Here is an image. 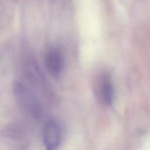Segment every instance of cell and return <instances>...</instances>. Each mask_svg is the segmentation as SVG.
Masks as SVG:
<instances>
[{
  "label": "cell",
  "mask_w": 150,
  "mask_h": 150,
  "mask_svg": "<svg viewBox=\"0 0 150 150\" xmlns=\"http://www.w3.org/2000/svg\"><path fill=\"white\" fill-rule=\"evenodd\" d=\"M44 63L48 73L53 77H57L64 68V59L63 53L58 49L51 47L45 55Z\"/></svg>",
  "instance_id": "1"
},
{
  "label": "cell",
  "mask_w": 150,
  "mask_h": 150,
  "mask_svg": "<svg viewBox=\"0 0 150 150\" xmlns=\"http://www.w3.org/2000/svg\"><path fill=\"white\" fill-rule=\"evenodd\" d=\"M61 138L62 131L59 124L55 121H49L45 127L43 133L45 150H57Z\"/></svg>",
  "instance_id": "2"
},
{
  "label": "cell",
  "mask_w": 150,
  "mask_h": 150,
  "mask_svg": "<svg viewBox=\"0 0 150 150\" xmlns=\"http://www.w3.org/2000/svg\"><path fill=\"white\" fill-rule=\"evenodd\" d=\"M96 94L102 104L110 105L114 98V87L110 77L103 76L96 86Z\"/></svg>",
  "instance_id": "3"
}]
</instances>
